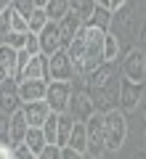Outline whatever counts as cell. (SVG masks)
<instances>
[{
    "mask_svg": "<svg viewBox=\"0 0 146 159\" xmlns=\"http://www.w3.org/2000/svg\"><path fill=\"white\" fill-rule=\"evenodd\" d=\"M120 72L117 61H101L98 66H93L90 72H85L82 85L88 90V96L93 98L96 111H109L117 109V93H120Z\"/></svg>",
    "mask_w": 146,
    "mask_h": 159,
    "instance_id": "6da1fadb",
    "label": "cell"
},
{
    "mask_svg": "<svg viewBox=\"0 0 146 159\" xmlns=\"http://www.w3.org/2000/svg\"><path fill=\"white\" fill-rule=\"evenodd\" d=\"M125 138H128L125 111H120V109L104 111V146H106V151H120L125 146Z\"/></svg>",
    "mask_w": 146,
    "mask_h": 159,
    "instance_id": "7a4b0ae2",
    "label": "cell"
},
{
    "mask_svg": "<svg viewBox=\"0 0 146 159\" xmlns=\"http://www.w3.org/2000/svg\"><path fill=\"white\" fill-rule=\"evenodd\" d=\"M101 61H104V29L85 24L82 27V72H90Z\"/></svg>",
    "mask_w": 146,
    "mask_h": 159,
    "instance_id": "3957f363",
    "label": "cell"
},
{
    "mask_svg": "<svg viewBox=\"0 0 146 159\" xmlns=\"http://www.w3.org/2000/svg\"><path fill=\"white\" fill-rule=\"evenodd\" d=\"M85 135H88L85 157H104L106 154V146H104V111H93L85 119Z\"/></svg>",
    "mask_w": 146,
    "mask_h": 159,
    "instance_id": "277c9868",
    "label": "cell"
},
{
    "mask_svg": "<svg viewBox=\"0 0 146 159\" xmlns=\"http://www.w3.org/2000/svg\"><path fill=\"white\" fill-rule=\"evenodd\" d=\"M77 80H80L77 85L72 82V98H69L67 111L72 114L74 122H85V119L96 111V106H93V98L88 96V90H85V85H82V77H77Z\"/></svg>",
    "mask_w": 146,
    "mask_h": 159,
    "instance_id": "5b68a950",
    "label": "cell"
},
{
    "mask_svg": "<svg viewBox=\"0 0 146 159\" xmlns=\"http://www.w3.org/2000/svg\"><path fill=\"white\" fill-rule=\"evenodd\" d=\"M45 80H74V66L67 48H59L45 58Z\"/></svg>",
    "mask_w": 146,
    "mask_h": 159,
    "instance_id": "8992f818",
    "label": "cell"
},
{
    "mask_svg": "<svg viewBox=\"0 0 146 159\" xmlns=\"http://www.w3.org/2000/svg\"><path fill=\"white\" fill-rule=\"evenodd\" d=\"M69 98H72V80H48L45 103L51 106V111H67Z\"/></svg>",
    "mask_w": 146,
    "mask_h": 159,
    "instance_id": "52a82bcc",
    "label": "cell"
},
{
    "mask_svg": "<svg viewBox=\"0 0 146 159\" xmlns=\"http://www.w3.org/2000/svg\"><path fill=\"white\" fill-rule=\"evenodd\" d=\"M141 106V85L128 77H120V93H117V109L120 111H135Z\"/></svg>",
    "mask_w": 146,
    "mask_h": 159,
    "instance_id": "ba28073f",
    "label": "cell"
},
{
    "mask_svg": "<svg viewBox=\"0 0 146 159\" xmlns=\"http://www.w3.org/2000/svg\"><path fill=\"white\" fill-rule=\"evenodd\" d=\"M120 72H122V77H128V80H133V82H138V85H144V80H146V51L133 48V51L128 53V58L122 61Z\"/></svg>",
    "mask_w": 146,
    "mask_h": 159,
    "instance_id": "9c48e42d",
    "label": "cell"
},
{
    "mask_svg": "<svg viewBox=\"0 0 146 159\" xmlns=\"http://www.w3.org/2000/svg\"><path fill=\"white\" fill-rule=\"evenodd\" d=\"M21 106V96H19V82L16 80H3L0 82V111L11 114L13 109Z\"/></svg>",
    "mask_w": 146,
    "mask_h": 159,
    "instance_id": "30bf717a",
    "label": "cell"
},
{
    "mask_svg": "<svg viewBox=\"0 0 146 159\" xmlns=\"http://www.w3.org/2000/svg\"><path fill=\"white\" fill-rule=\"evenodd\" d=\"M27 127H29V122H27V117H24L21 106L13 109V111L8 114V143H11V146L21 143L24 135H27Z\"/></svg>",
    "mask_w": 146,
    "mask_h": 159,
    "instance_id": "8fae6325",
    "label": "cell"
},
{
    "mask_svg": "<svg viewBox=\"0 0 146 159\" xmlns=\"http://www.w3.org/2000/svg\"><path fill=\"white\" fill-rule=\"evenodd\" d=\"M37 37H40V53H45V56H51V53H56L59 48H64V45H61V37H59L56 21H48V24L37 32Z\"/></svg>",
    "mask_w": 146,
    "mask_h": 159,
    "instance_id": "7c38bea8",
    "label": "cell"
},
{
    "mask_svg": "<svg viewBox=\"0 0 146 159\" xmlns=\"http://www.w3.org/2000/svg\"><path fill=\"white\" fill-rule=\"evenodd\" d=\"M21 111H24V117H27V122L32 127H40L45 122V117L51 114V106L45 103V98H40V101H24Z\"/></svg>",
    "mask_w": 146,
    "mask_h": 159,
    "instance_id": "4fadbf2b",
    "label": "cell"
},
{
    "mask_svg": "<svg viewBox=\"0 0 146 159\" xmlns=\"http://www.w3.org/2000/svg\"><path fill=\"white\" fill-rule=\"evenodd\" d=\"M45 88H48V80H43V77L21 80V82H19V96H21V103H24V101H40V98H45Z\"/></svg>",
    "mask_w": 146,
    "mask_h": 159,
    "instance_id": "5bb4252c",
    "label": "cell"
},
{
    "mask_svg": "<svg viewBox=\"0 0 146 159\" xmlns=\"http://www.w3.org/2000/svg\"><path fill=\"white\" fill-rule=\"evenodd\" d=\"M16 80V48L0 43V82Z\"/></svg>",
    "mask_w": 146,
    "mask_h": 159,
    "instance_id": "9a60e30c",
    "label": "cell"
},
{
    "mask_svg": "<svg viewBox=\"0 0 146 159\" xmlns=\"http://www.w3.org/2000/svg\"><path fill=\"white\" fill-rule=\"evenodd\" d=\"M56 27H59V37H61V45L67 48L69 43H72V37L77 34V29L82 27V21H80V19L74 16L72 11H67V13H64V16L56 21Z\"/></svg>",
    "mask_w": 146,
    "mask_h": 159,
    "instance_id": "2e32d148",
    "label": "cell"
},
{
    "mask_svg": "<svg viewBox=\"0 0 146 159\" xmlns=\"http://www.w3.org/2000/svg\"><path fill=\"white\" fill-rule=\"evenodd\" d=\"M45 53H37V56H29L27 66L21 69V74H19V82L21 80H35V77H43L45 80Z\"/></svg>",
    "mask_w": 146,
    "mask_h": 159,
    "instance_id": "e0dca14e",
    "label": "cell"
},
{
    "mask_svg": "<svg viewBox=\"0 0 146 159\" xmlns=\"http://www.w3.org/2000/svg\"><path fill=\"white\" fill-rule=\"evenodd\" d=\"M85 24H90V27H98L104 29V32H109V27H112V8L109 6H96L93 13H90V19Z\"/></svg>",
    "mask_w": 146,
    "mask_h": 159,
    "instance_id": "ac0fdd59",
    "label": "cell"
},
{
    "mask_svg": "<svg viewBox=\"0 0 146 159\" xmlns=\"http://www.w3.org/2000/svg\"><path fill=\"white\" fill-rule=\"evenodd\" d=\"M72 127H74L72 114H69V111H59V119H56V143H59V146H64V143L69 141Z\"/></svg>",
    "mask_w": 146,
    "mask_h": 159,
    "instance_id": "d6986e66",
    "label": "cell"
},
{
    "mask_svg": "<svg viewBox=\"0 0 146 159\" xmlns=\"http://www.w3.org/2000/svg\"><path fill=\"white\" fill-rule=\"evenodd\" d=\"M120 51H122V43L114 32H104V61H117Z\"/></svg>",
    "mask_w": 146,
    "mask_h": 159,
    "instance_id": "ffe728a7",
    "label": "cell"
},
{
    "mask_svg": "<svg viewBox=\"0 0 146 159\" xmlns=\"http://www.w3.org/2000/svg\"><path fill=\"white\" fill-rule=\"evenodd\" d=\"M69 146L72 148H77L80 154L85 157V146H88V135H85V122H74V127H72V133H69Z\"/></svg>",
    "mask_w": 146,
    "mask_h": 159,
    "instance_id": "44dd1931",
    "label": "cell"
},
{
    "mask_svg": "<svg viewBox=\"0 0 146 159\" xmlns=\"http://www.w3.org/2000/svg\"><path fill=\"white\" fill-rule=\"evenodd\" d=\"M24 143H27V146H29V151H32L35 157H37V154H40V148L45 146L43 127H32V125H29V127H27V135H24Z\"/></svg>",
    "mask_w": 146,
    "mask_h": 159,
    "instance_id": "7402d4cb",
    "label": "cell"
},
{
    "mask_svg": "<svg viewBox=\"0 0 146 159\" xmlns=\"http://www.w3.org/2000/svg\"><path fill=\"white\" fill-rule=\"evenodd\" d=\"M93 8H96V0H69V11H72L74 16H77L80 21H82V24L90 19Z\"/></svg>",
    "mask_w": 146,
    "mask_h": 159,
    "instance_id": "603a6c76",
    "label": "cell"
},
{
    "mask_svg": "<svg viewBox=\"0 0 146 159\" xmlns=\"http://www.w3.org/2000/svg\"><path fill=\"white\" fill-rule=\"evenodd\" d=\"M43 8H45V13H48L51 21H59V19L69 11V0H48Z\"/></svg>",
    "mask_w": 146,
    "mask_h": 159,
    "instance_id": "cb8c5ba5",
    "label": "cell"
},
{
    "mask_svg": "<svg viewBox=\"0 0 146 159\" xmlns=\"http://www.w3.org/2000/svg\"><path fill=\"white\" fill-rule=\"evenodd\" d=\"M27 21H29V32H40V29L45 27V24L51 21L48 19V13H45V8H40V6H35V11L27 16Z\"/></svg>",
    "mask_w": 146,
    "mask_h": 159,
    "instance_id": "d4e9b609",
    "label": "cell"
},
{
    "mask_svg": "<svg viewBox=\"0 0 146 159\" xmlns=\"http://www.w3.org/2000/svg\"><path fill=\"white\" fill-rule=\"evenodd\" d=\"M24 40H27V32H6V34H0V43L16 48V51L24 48Z\"/></svg>",
    "mask_w": 146,
    "mask_h": 159,
    "instance_id": "484cf974",
    "label": "cell"
},
{
    "mask_svg": "<svg viewBox=\"0 0 146 159\" xmlns=\"http://www.w3.org/2000/svg\"><path fill=\"white\" fill-rule=\"evenodd\" d=\"M11 32H29L27 16H21L19 11H13V6H11Z\"/></svg>",
    "mask_w": 146,
    "mask_h": 159,
    "instance_id": "4316f807",
    "label": "cell"
},
{
    "mask_svg": "<svg viewBox=\"0 0 146 159\" xmlns=\"http://www.w3.org/2000/svg\"><path fill=\"white\" fill-rule=\"evenodd\" d=\"M37 157L40 159H61V146H59V143H45Z\"/></svg>",
    "mask_w": 146,
    "mask_h": 159,
    "instance_id": "83f0119b",
    "label": "cell"
},
{
    "mask_svg": "<svg viewBox=\"0 0 146 159\" xmlns=\"http://www.w3.org/2000/svg\"><path fill=\"white\" fill-rule=\"evenodd\" d=\"M24 48H27V53H29V56H37V53H40V37H37V32H27Z\"/></svg>",
    "mask_w": 146,
    "mask_h": 159,
    "instance_id": "f1b7e54d",
    "label": "cell"
},
{
    "mask_svg": "<svg viewBox=\"0 0 146 159\" xmlns=\"http://www.w3.org/2000/svg\"><path fill=\"white\" fill-rule=\"evenodd\" d=\"M13 11H19L21 16H29V13L35 11V0H11Z\"/></svg>",
    "mask_w": 146,
    "mask_h": 159,
    "instance_id": "f546056e",
    "label": "cell"
},
{
    "mask_svg": "<svg viewBox=\"0 0 146 159\" xmlns=\"http://www.w3.org/2000/svg\"><path fill=\"white\" fill-rule=\"evenodd\" d=\"M6 32H11V6L0 13V34H6Z\"/></svg>",
    "mask_w": 146,
    "mask_h": 159,
    "instance_id": "4dcf8cb0",
    "label": "cell"
},
{
    "mask_svg": "<svg viewBox=\"0 0 146 159\" xmlns=\"http://www.w3.org/2000/svg\"><path fill=\"white\" fill-rule=\"evenodd\" d=\"M13 157H19V159H32L35 154L29 151V146L21 141V143H16V146H13Z\"/></svg>",
    "mask_w": 146,
    "mask_h": 159,
    "instance_id": "1f68e13d",
    "label": "cell"
},
{
    "mask_svg": "<svg viewBox=\"0 0 146 159\" xmlns=\"http://www.w3.org/2000/svg\"><path fill=\"white\" fill-rule=\"evenodd\" d=\"M0 141L8 143V114L0 111Z\"/></svg>",
    "mask_w": 146,
    "mask_h": 159,
    "instance_id": "d6a6232c",
    "label": "cell"
},
{
    "mask_svg": "<svg viewBox=\"0 0 146 159\" xmlns=\"http://www.w3.org/2000/svg\"><path fill=\"white\" fill-rule=\"evenodd\" d=\"M80 157H82V154H80L77 148H72L69 143H64V146H61V159H80Z\"/></svg>",
    "mask_w": 146,
    "mask_h": 159,
    "instance_id": "836d02e7",
    "label": "cell"
},
{
    "mask_svg": "<svg viewBox=\"0 0 146 159\" xmlns=\"http://www.w3.org/2000/svg\"><path fill=\"white\" fill-rule=\"evenodd\" d=\"M13 157V146L6 141H0V159H11Z\"/></svg>",
    "mask_w": 146,
    "mask_h": 159,
    "instance_id": "e575fe53",
    "label": "cell"
},
{
    "mask_svg": "<svg viewBox=\"0 0 146 159\" xmlns=\"http://www.w3.org/2000/svg\"><path fill=\"white\" fill-rule=\"evenodd\" d=\"M125 3H128V0H109V8H112V11H117V8L125 6Z\"/></svg>",
    "mask_w": 146,
    "mask_h": 159,
    "instance_id": "d590c367",
    "label": "cell"
},
{
    "mask_svg": "<svg viewBox=\"0 0 146 159\" xmlns=\"http://www.w3.org/2000/svg\"><path fill=\"white\" fill-rule=\"evenodd\" d=\"M8 6H11V0H0V13L6 11V8H8Z\"/></svg>",
    "mask_w": 146,
    "mask_h": 159,
    "instance_id": "8d00e7d4",
    "label": "cell"
},
{
    "mask_svg": "<svg viewBox=\"0 0 146 159\" xmlns=\"http://www.w3.org/2000/svg\"><path fill=\"white\" fill-rule=\"evenodd\" d=\"M96 6H109V0H96Z\"/></svg>",
    "mask_w": 146,
    "mask_h": 159,
    "instance_id": "74e56055",
    "label": "cell"
},
{
    "mask_svg": "<svg viewBox=\"0 0 146 159\" xmlns=\"http://www.w3.org/2000/svg\"><path fill=\"white\" fill-rule=\"evenodd\" d=\"M45 3H48V0H35V6H40V8H43Z\"/></svg>",
    "mask_w": 146,
    "mask_h": 159,
    "instance_id": "f35d334b",
    "label": "cell"
},
{
    "mask_svg": "<svg viewBox=\"0 0 146 159\" xmlns=\"http://www.w3.org/2000/svg\"><path fill=\"white\" fill-rule=\"evenodd\" d=\"M144 117H146V106H144Z\"/></svg>",
    "mask_w": 146,
    "mask_h": 159,
    "instance_id": "ab89813d",
    "label": "cell"
}]
</instances>
